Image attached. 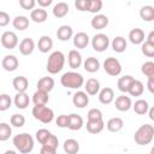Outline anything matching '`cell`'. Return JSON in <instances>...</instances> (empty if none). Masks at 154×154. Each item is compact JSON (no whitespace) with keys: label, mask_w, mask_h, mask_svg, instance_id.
<instances>
[{"label":"cell","mask_w":154,"mask_h":154,"mask_svg":"<svg viewBox=\"0 0 154 154\" xmlns=\"http://www.w3.org/2000/svg\"><path fill=\"white\" fill-rule=\"evenodd\" d=\"M83 124H84L83 118L79 114H76V113L69 114V125H67V128L70 130H73V131L79 130V129H82Z\"/></svg>","instance_id":"20"},{"label":"cell","mask_w":154,"mask_h":154,"mask_svg":"<svg viewBox=\"0 0 154 154\" xmlns=\"http://www.w3.org/2000/svg\"><path fill=\"white\" fill-rule=\"evenodd\" d=\"M1 65H2L4 70H6V71H8V72H12V71L17 70V67H18V65H19V61H18V59H17L16 55L10 54V55H5V57L2 58Z\"/></svg>","instance_id":"9"},{"label":"cell","mask_w":154,"mask_h":154,"mask_svg":"<svg viewBox=\"0 0 154 154\" xmlns=\"http://www.w3.org/2000/svg\"><path fill=\"white\" fill-rule=\"evenodd\" d=\"M58 144H59V140L55 135H51V137L48 138V141L46 142V144L43 146H49V147H53V148H58Z\"/></svg>","instance_id":"50"},{"label":"cell","mask_w":154,"mask_h":154,"mask_svg":"<svg viewBox=\"0 0 154 154\" xmlns=\"http://www.w3.org/2000/svg\"><path fill=\"white\" fill-rule=\"evenodd\" d=\"M51 135H52V132L48 131L47 129H40V130L36 131V140L38 141L40 144L43 146V144H46V142L48 141V138L51 137Z\"/></svg>","instance_id":"39"},{"label":"cell","mask_w":154,"mask_h":154,"mask_svg":"<svg viewBox=\"0 0 154 154\" xmlns=\"http://www.w3.org/2000/svg\"><path fill=\"white\" fill-rule=\"evenodd\" d=\"M60 83L65 88H69V89H78V88H81L84 84V78L78 72L69 71V72H65L60 77Z\"/></svg>","instance_id":"4"},{"label":"cell","mask_w":154,"mask_h":154,"mask_svg":"<svg viewBox=\"0 0 154 154\" xmlns=\"http://www.w3.org/2000/svg\"><path fill=\"white\" fill-rule=\"evenodd\" d=\"M54 88V79L52 77H42L37 82V90H42L46 93H49Z\"/></svg>","instance_id":"22"},{"label":"cell","mask_w":154,"mask_h":154,"mask_svg":"<svg viewBox=\"0 0 154 154\" xmlns=\"http://www.w3.org/2000/svg\"><path fill=\"white\" fill-rule=\"evenodd\" d=\"M83 66H84V70L87 72L94 73V72H96L100 69V61L96 58H94V57H89V58H87L84 60Z\"/></svg>","instance_id":"29"},{"label":"cell","mask_w":154,"mask_h":154,"mask_svg":"<svg viewBox=\"0 0 154 154\" xmlns=\"http://www.w3.org/2000/svg\"><path fill=\"white\" fill-rule=\"evenodd\" d=\"M12 135V129L7 123H0V142L7 141Z\"/></svg>","instance_id":"38"},{"label":"cell","mask_w":154,"mask_h":154,"mask_svg":"<svg viewBox=\"0 0 154 154\" xmlns=\"http://www.w3.org/2000/svg\"><path fill=\"white\" fill-rule=\"evenodd\" d=\"M141 71L144 76H147L148 78L150 77H154V63L153 61H146L142 67H141Z\"/></svg>","instance_id":"41"},{"label":"cell","mask_w":154,"mask_h":154,"mask_svg":"<svg viewBox=\"0 0 154 154\" xmlns=\"http://www.w3.org/2000/svg\"><path fill=\"white\" fill-rule=\"evenodd\" d=\"M73 35L72 28L70 25H61L57 30V37L60 41H69Z\"/></svg>","instance_id":"25"},{"label":"cell","mask_w":154,"mask_h":154,"mask_svg":"<svg viewBox=\"0 0 154 154\" xmlns=\"http://www.w3.org/2000/svg\"><path fill=\"white\" fill-rule=\"evenodd\" d=\"M4 154H17V152H14V150H6Z\"/></svg>","instance_id":"56"},{"label":"cell","mask_w":154,"mask_h":154,"mask_svg":"<svg viewBox=\"0 0 154 154\" xmlns=\"http://www.w3.org/2000/svg\"><path fill=\"white\" fill-rule=\"evenodd\" d=\"M47 17H48V13L45 8H34L31 12H30V18L35 22V23H43L47 20Z\"/></svg>","instance_id":"24"},{"label":"cell","mask_w":154,"mask_h":154,"mask_svg":"<svg viewBox=\"0 0 154 154\" xmlns=\"http://www.w3.org/2000/svg\"><path fill=\"white\" fill-rule=\"evenodd\" d=\"M35 119L40 120L43 124H49L54 118V112L52 108L47 106H34L31 111Z\"/></svg>","instance_id":"5"},{"label":"cell","mask_w":154,"mask_h":154,"mask_svg":"<svg viewBox=\"0 0 154 154\" xmlns=\"http://www.w3.org/2000/svg\"><path fill=\"white\" fill-rule=\"evenodd\" d=\"M87 131L90 132V134H99L105 128V123H103V119L101 120H87Z\"/></svg>","instance_id":"28"},{"label":"cell","mask_w":154,"mask_h":154,"mask_svg":"<svg viewBox=\"0 0 154 154\" xmlns=\"http://www.w3.org/2000/svg\"><path fill=\"white\" fill-rule=\"evenodd\" d=\"M36 5V1L35 0H19V6L23 8V10H34Z\"/></svg>","instance_id":"46"},{"label":"cell","mask_w":154,"mask_h":154,"mask_svg":"<svg viewBox=\"0 0 154 154\" xmlns=\"http://www.w3.org/2000/svg\"><path fill=\"white\" fill-rule=\"evenodd\" d=\"M10 23V14L5 11H0V26H6Z\"/></svg>","instance_id":"49"},{"label":"cell","mask_w":154,"mask_h":154,"mask_svg":"<svg viewBox=\"0 0 154 154\" xmlns=\"http://www.w3.org/2000/svg\"><path fill=\"white\" fill-rule=\"evenodd\" d=\"M91 26L96 30H101L108 25V17L105 14H95L90 22Z\"/></svg>","instance_id":"17"},{"label":"cell","mask_w":154,"mask_h":154,"mask_svg":"<svg viewBox=\"0 0 154 154\" xmlns=\"http://www.w3.org/2000/svg\"><path fill=\"white\" fill-rule=\"evenodd\" d=\"M112 48L116 53H123L126 49V40L123 36H117L112 41Z\"/></svg>","instance_id":"37"},{"label":"cell","mask_w":154,"mask_h":154,"mask_svg":"<svg viewBox=\"0 0 154 154\" xmlns=\"http://www.w3.org/2000/svg\"><path fill=\"white\" fill-rule=\"evenodd\" d=\"M134 79H135V78H134L132 76H130V75H125V76L120 77V78L118 79V83H117L118 89H119L122 93H128V90H129L131 83L134 82Z\"/></svg>","instance_id":"32"},{"label":"cell","mask_w":154,"mask_h":154,"mask_svg":"<svg viewBox=\"0 0 154 154\" xmlns=\"http://www.w3.org/2000/svg\"><path fill=\"white\" fill-rule=\"evenodd\" d=\"M123 126H124V122H123V119L119 118V117L111 118V119L107 122V124H106L107 130L111 131V132H118L119 130L123 129Z\"/></svg>","instance_id":"30"},{"label":"cell","mask_w":154,"mask_h":154,"mask_svg":"<svg viewBox=\"0 0 154 154\" xmlns=\"http://www.w3.org/2000/svg\"><path fill=\"white\" fill-rule=\"evenodd\" d=\"M67 63L71 69H78L82 65V55L77 49H71L67 54Z\"/></svg>","instance_id":"11"},{"label":"cell","mask_w":154,"mask_h":154,"mask_svg":"<svg viewBox=\"0 0 154 154\" xmlns=\"http://www.w3.org/2000/svg\"><path fill=\"white\" fill-rule=\"evenodd\" d=\"M35 49V42L30 37H25L19 43V52L23 55H30Z\"/></svg>","instance_id":"12"},{"label":"cell","mask_w":154,"mask_h":154,"mask_svg":"<svg viewBox=\"0 0 154 154\" xmlns=\"http://www.w3.org/2000/svg\"><path fill=\"white\" fill-rule=\"evenodd\" d=\"M84 89L88 95H96L100 91V82L96 78H89L84 83Z\"/></svg>","instance_id":"19"},{"label":"cell","mask_w":154,"mask_h":154,"mask_svg":"<svg viewBox=\"0 0 154 154\" xmlns=\"http://www.w3.org/2000/svg\"><path fill=\"white\" fill-rule=\"evenodd\" d=\"M149 118L152 119V120H154V108L153 107H149Z\"/></svg>","instance_id":"55"},{"label":"cell","mask_w":154,"mask_h":154,"mask_svg":"<svg viewBox=\"0 0 154 154\" xmlns=\"http://www.w3.org/2000/svg\"><path fill=\"white\" fill-rule=\"evenodd\" d=\"M154 137V128L150 124H143L141 125L135 135H134V140L138 146H147L153 141Z\"/></svg>","instance_id":"2"},{"label":"cell","mask_w":154,"mask_h":154,"mask_svg":"<svg viewBox=\"0 0 154 154\" xmlns=\"http://www.w3.org/2000/svg\"><path fill=\"white\" fill-rule=\"evenodd\" d=\"M147 87H148V90L153 94L154 93V77H150L148 78V82H147Z\"/></svg>","instance_id":"52"},{"label":"cell","mask_w":154,"mask_h":154,"mask_svg":"<svg viewBox=\"0 0 154 154\" xmlns=\"http://www.w3.org/2000/svg\"><path fill=\"white\" fill-rule=\"evenodd\" d=\"M48 100H49L48 93L42 90H36L32 95V102L35 106H46Z\"/></svg>","instance_id":"26"},{"label":"cell","mask_w":154,"mask_h":154,"mask_svg":"<svg viewBox=\"0 0 154 154\" xmlns=\"http://www.w3.org/2000/svg\"><path fill=\"white\" fill-rule=\"evenodd\" d=\"M52 11H53L54 17H57V18H64L69 13V5L66 2H64V1H60V2H58V4L54 5V7H53Z\"/></svg>","instance_id":"31"},{"label":"cell","mask_w":154,"mask_h":154,"mask_svg":"<svg viewBox=\"0 0 154 154\" xmlns=\"http://www.w3.org/2000/svg\"><path fill=\"white\" fill-rule=\"evenodd\" d=\"M10 122H11V125H13L14 128H22L25 124V118H24V116L16 113V114L11 116Z\"/></svg>","instance_id":"42"},{"label":"cell","mask_w":154,"mask_h":154,"mask_svg":"<svg viewBox=\"0 0 154 154\" xmlns=\"http://www.w3.org/2000/svg\"><path fill=\"white\" fill-rule=\"evenodd\" d=\"M146 42L154 45V31H150V32H149V35H148V37H147V40H146Z\"/></svg>","instance_id":"54"},{"label":"cell","mask_w":154,"mask_h":154,"mask_svg":"<svg viewBox=\"0 0 154 154\" xmlns=\"http://www.w3.org/2000/svg\"><path fill=\"white\" fill-rule=\"evenodd\" d=\"M103 70H105V72L107 75L116 77V76L120 75L122 65H120L118 59H116L113 57H109V58H106L105 61H103Z\"/></svg>","instance_id":"6"},{"label":"cell","mask_w":154,"mask_h":154,"mask_svg":"<svg viewBox=\"0 0 154 154\" xmlns=\"http://www.w3.org/2000/svg\"><path fill=\"white\" fill-rule=\"evenodd\" d=\"M141 52L148 57V58H153L154 57V45L152 43H148V42H143L142 43V47H141Z\"/></svg>","instance_id":"44"},{"label":"cell","mask_w":154,"mask_h":154,"mask_svg":"<svg viewBox=\"0 0 154 154\" xmlns=\"http://www.w3.org/2000/svg\"><path fill=\"white\" fill-rule=\"evenodd\" d=\"M12 25H13V28L14 29H17V30H25V29H28V26H29V19H28V17H25V16H17L13 20H12Z\"/></svg>","instance_id":"36"},{"label":"cell","mask_w":154,"mask_h":154,"mask_svg":"<svg viewBox=\"0 0 154 154\" xmlns=\"http://www.w3.org/2000/svg\"><path fill=\"white\" fill-rule=\"evenodd\" d=\"M40 154H57V148H53L49 146H42Z\"/></svg>","instance_id":"51"},{"label":"cell","mask_w":154,"mask_h":154,"mask_svg":"<svg viewBox=\"0 0 154 154\" xmlns=\"http://www.w3.org/2000/svg\"><path fill=\"white\" fill-rule=\"evenodd\" d=\"M102 8V1L101 0H89L88 2V11L91 13H97Z\"/></svg>","instance_id":"43"},{"label":"cell","mask_w":154,"mask_h":154,"mask_svg":"<svg viewBox=\"0 0 154 154\" xmlns=\"http://www.w3.org/2000/svg\"><path fill=\"white\" fill-rule=\"evenodd\" d=\"M144 91V85L141 81H137V79H134V82L131 83L128 93L131 95V96H141Z\"/></svg>","instance_id":"33"},{"label":"cell","mask_w":154,"mask_h":154,"mask_svg":"<svg viewBox=\"0 0 154 154\" xmlns=\"http://www.w3.org/2000/svg\"><path fill=\"white\" fill-rule=\"evenodd\" d=\"M72 102L77 108H84L89 103V96L85 91H76L72 96Z\"/></svg>","instance_id":"10"},{"label":"cell","mask_w":154,"mask_h":154,"mask_svg":"<svg viewBox=\"0 0 154 154\" xmlns=\"http://www.w3.org/2000/svg\"><path fill=\"white\" fill-rule=\"evenodd\" d=\"M55 123H57V125L59 128H67V125H69V116H66V114L58 116Z\"/></svg>","instance_id":"47"},{"label":"cell","mask_w":154,"mask_h":154,"mask_svg":"<svg viewBox=\"0 0 154 154\" xmlns=\"http://www.w3.org/2000/svg\"><path fill=\"white\" fill-rule=\"evenodd\" d=\"M88 43H89V36L85 32L79 31L73 36V46L76 48L83 49V48H85L88 46Z\"/></svg>","instance_id":"18"},{"label":"cell","mask_w":154,"mask_h":154,"mask_svg":"<svg viewBox=\"0 0 154 154\" xmlns=\"http://www.w3.org/2000/svg\"><path fill=\"white\" fill-rule=\"evenodd\" d=\"M0 40H1L2 47L6 48V49H13L18 45V36L13 31H5L1 35Z\"/></svg>","instance_id":"8"},{"label":"cell","mask_w":154,"mask_h":154,"mask_svg":"<svg viewBox=\"0 0 154 154\" xmlns=\"http://www.w3.org/2000/svg\"><path fill=\"white\" fill-rule=\"evenodd\" d=\"M116 108L120 112H126L131 108L132 106V102H131V99L126 95H120L116 99Z\"/></svg>","instance_id":"15"},{"label":"cell","mask_w":154,"mask_h":154,"mask_svg":"<svg viewBox=\"0 0 154 154\" xmlns=\"http://www.w3.org/2000/svg\"><path fill=\"white\" fill-rule=\"evenodd\" d=\"M91 46L96 52H103L109 46V38L105 34H95L91 38Z\"/></svg>","instance_id":"7"},{"label":"cell","mask_w":154,"mask_h":154,"mask_svg":"<svg viewBox=\"0 0 154 154\" xmlns=\"http://www.w3.org/2000/svg\"><path fill=\"white\" fill-rule=\"evenodd\" d=\"M12 142H13V146L16 147V149L22 154H29L34 149V138L31 137V135H29L26 132L16 135L13 137Z\"/></svg>","instance_id":"1"},{"label":"cell","mask_w":154,"mask_h":154,"mask_svg":"<svg viewBox=\"0 0 154 154\" xmlns=\"http://www.w3.org/2000/svg\"><path fill=\"white\" fill-rule=\"evenodd\" d=\"M12 103V99L8 94H0V111H7L11 107Z\"/></svg>","instance_id":"40"},{"label":"cell","mask_w":154,"mask_h":154,"mask_svg":"<svg viewBox=\"0 0 154 154\" xmlns=\"http://www.w3.org/2000/svg\"><path fill=\"white\" fill-rule=\"evenodd\" d=\"M37 4H38V6H41V8H45L52 4V0H38Z\"/></svg>","instance_id":"53"},{"label":"cell","mask_w":154,"mask_h":154,"mask_svg":"<svg viewBox=\"0 0 154 154\" xmlns=\"http://www.w3.org/2000/svg\"><path fill=\"white\" fill-rule=\"evenodd\" d=\"M12 85L16 89L17 93H25L26 89L29 88V81L24 76H17L12 81Z\"/></svg>","instance_id":"13"},{"label":"cell","mask_w":154,"mask_h":154,"mask_svg":"<svg viewBox=\"0 0 154 154\" xmlns=\"http://www.w3.org/2000/svg\"><path fill=\"white\" fill-rule=\"evenodd\" d=\"M37 47H38V51L42 52V53H48L52 47H53V40L51 36H47V35H43L40 37L38 42H37Z\"/></svg>","instance_id":"21"},{"label":"cell","mask_w":154,"mask_h":154,"mask_svg":"<svg viewBox=\"0 0 154 154\" xmlns=\"http://www.w3.org/2000/svg\"><path fill=\"white\" fill-rule=\"evenodd\" d=\"M140 17L143 20H146V22L154 20V7L153 6H149V5L142 6L141 10H140Z\"/></svg>","instance_id":"35"},{"label":"cell","mask_w":154,"mask_h":154,"mask_svg":"<svg viewBox=\"0 0 154 154\" xmlns=\"http://www.w3.org/2000/svg\"><path fill=\"white\" fill-rule=\"evenodd\" d=\"M131 107L134 108L135 113H137V114H140V116L146 114V113L148 112V109H149V105H148V102H147L146 100H143V99H138V100H136L135 103H134Z\"/></svg>","instance_id":"34"},{"label":"cell","mask_w":154,"mask_h":154,"mask_svg":"<svg viewBox=\"0 0 154 154\" xmlns=\"http://www.w3.org/2000/svg\"><path fill=\"white\" fill-rule=\"evenodd\" d=\"M64 64H65L64 53L60 52V51H55V52L51 53V55L48 57L46 69L51 75H55V73H58L63 70Z\"/></svg>","instance_id":"3"},{"label":"cell","mask_w":154,"mask_h":154,"mask_svg":"<svg viewBox=\"0 0 154 154\" xmlns=\"http://www.w3.org/2000/svg\"><path fill=\"white\" fill-rule=\"evenodd\" d=\"M88 120H101L102 119V112L99 108H91L89 109L88 114H87Z\"/></svg>","instance_id":"45"},{"label":"cell","mask_w":154,"mask_h":154,"mask_svg":"<svg viewBox=\"0 0 154 154\" xmlns=\"http://www.w3.org/2000/svg\"><path fill=\"white\" fill-rule=\"evenodd\" d=\"M13 102H14V105H16L17 108L24 109V108H26L29 106V102H30L29 95L26 93H17L16 96H14Z\"/></svg>","instance_id":"27"},{"label":"cell","mask_w":154,"mask_h":154,"mask_svg":"<svg viewBox=\"0 0 154 154\" xmlns=\"http://www.w3.org/2000/svg\"><path fill=\"white\" fill-rule=\"evenodd\" d=\"M144 38V31L141 28H135L129 32V40L132 45H142Z\"/></svg>","instance_id":"16"},{"label":"cell","mask_w":154,"mask_h":154,"mask_svg":"<svg viewBox=\"0 0 154 154\" xmlns=\"http://www.w3.org/2000/svg\"><path fill=\"white\" fill-rule=\"evenodd\" d=\"M63 147H64V152L66 154H77L79 152V143L75 138H67V140H65Z\"/></svg>","instance_id":"23"},{"label":"cell","mask_w":154,"mask_h":154,"mask_svg":"<svg viewBox=\"0 0 154 154\" xmlns=\"http://www.w3.org/2000/svg\"><path fill=\"white\" fill-rule=\"evenodd\" d=\"M88 2L89 0H76L75 6L78 11H88Z\"/></svg>","instance_id":"48"},{"label":"cell","mask_w":154,"mask_h":154,"mask_svg":"<svg viewBox=\"0 0 154 154\" xmlns=\"http://www.w3.org/2000/svg\"><path fill=\"white\" fill-rule=\"evenodd\" d=\"M114 100V91L112 88L106 87L99 91V101L102 105H109Z\"/></svg>","instance_id":"14"}]
</instances>
